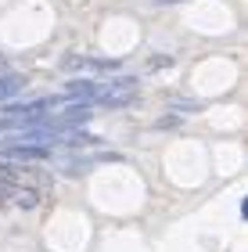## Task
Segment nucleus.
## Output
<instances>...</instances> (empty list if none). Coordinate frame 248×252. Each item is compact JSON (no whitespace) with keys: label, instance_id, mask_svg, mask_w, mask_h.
Returning a JSON list of instances; mask_svg holds the SVG:
<instances>
[{"label":"nucleus","instance_id":"obj_1","mask_svg":"<svg viewBox=\"0 0 248 252\" xmlns=\"http://www.w3.org/2000/svg\"><path fill=\"white\" fill-rule=\"evenodd\" d=\"M18 90H22V76H4V79H0V101H7V97H15L18 94Z\"/></svg>","mask_w":248,"mask_h":252},{"label":"nucleus","instance_id":"obj_2","mask_svg":"<svg viewBox=\"0 0 248 252\" xmlns=\"http://www.w3.org/2000/svg\"><path fill=\"white\" fill-rule=\"evenodd\" d=\"M18 205H22V209H32V205H36V191H22L18 194Z\"/></svg>","mask_w":248,"mask_h":252}]
</instances>
